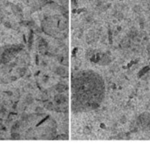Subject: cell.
Wrapping results in <instances>:
<instances>
[{
	"mask_svg": "<svg viewBox=\"0 0 150 158\" xmlns=\"http://www.w3.org/2000/svg\"><path fill=\"white\" fill-rule=\"evenodd\" d=\"M56 73H57V75L61 76H64L65 75H67V70L64 67H58L56 69Z\"/></svg>",
	"mask_w": 150,
	"mask_h": 158,
	"instance_id": "cell-1",
	"label": "cell"
},
{
	"mask_svg": "<svg viewBox=\"0 0 150 158\" xmlns=\"http://www.w3.org/2000/svg\"><path fill=\"white\" fill-rule=\"evenodd\" d=\"M65 88H66V85H65L63 83H61V84H58L57 86H56V89L57 91L59 92V93H62L65 90Z\"/></svg>",
	"mask_w": 150,
	"mask_h": 158,
	"instance_id": "cell-2",
	"label": "cell"
},
{
	"mask_svg": "<svg viewBox=\"0 0 150 158\" xmlns=\"http://www.w3.org/2000/svg\"><path fill=\"white\" fill-rule=\"evenodd\" d=\"M25 101H26V102H27V103H28V104H31L33 101V98L32 97V95H27V97H26Z\"/></svg>",
	"mask_w": 150,
	"mask_h": 158,
	"instance_id": "cell-3",
	"label": "cell"
},
{
	"mask_svg": "<svg viewBox=\"0 0 150 158\" xmlns=\"http://www.w3.org/2000/svg\"><path fill=\"white\" fill-rule=\"evenodd\" d=\"M11 138L13 139H14V140H19L20 139V135L18 134V133H12V135H11Z\"/></svg>",
	"mask_w": 150,
	"mask_h": 158,
	"instance_id": "cell-4",
	"label": "cell"
},
{
	"mask_svg": "<svg viewBox=\"0 0 150 158\" xmlns=\"http://www.w3.org/2000/svg\"><path fill=\"white\" fill-rule=\"evenodd\" d=\"M45 106H46V108L49 110H53V109H54L53 104H52V103H47L46 105H45Z\"/></svg>",
	"mask_w": 150,
	"mask_h": 158,
	"instance_id": "cell-5",
	"label": "cell"
},
{
	"mask_svg": "<svg viewBox=\"0 0 150 158\" xmlns=\"http://www.w3.org/2000/svg\"><path fill=\"white\" fill-rule=\"evenodd\" d=\"M35 112H36L38 114H41L44 112V110H43L41 107H37V108L35 109Z\"/></svg>",
	"mask_w": 150,
	"mask_h": 158,
	"instance_id": "cell-6",
	"label": "cell"
},
{
	"mask_svg": "<svg viewBox=\"0 0 150 158\" xmlns=\"http://www.w3.org/2000/svg\"><path fill=\"white\" fill-rule=\"evenodd\" d=\"M19 123H18V122H16V123L14 124V127H13V130H16V129H18V128H19Z\"/></svg>",
	"mask_w": 150,
	"mask_h": 158,
	"instance_id": "cell-7",
	"label": "cell"
},
{
	"mask_svg": "<svg viewBox=\"0 0 150 158\" xmlns=\"http://www.w3.org/2000/svg\"><path fill=\"white\" fill-rule=\"evenodd\" d=\"M24 73H25V69H21V70H20L21 76H24Z\"/></svg>",
	"mask_w": 150,
	"mask_h": 158,
	"instance_id": "cell-8",
	"label": "cell"
},
{
	"mask_svg": "<svg viewBox=\"0 0 150 158\" xmlns=\"http://www.w3.org/2000/svg\"><path fill=\"white\" fill-rule=\"evenodd\" d=\"M121 123H124L125 122H126V119H125V117H122V118H121Z\"/></svg>",
	"mask_w": 150,
	"mask_h": 158,
	"instance_id": "cell-9",
	"label": "cell"
},
{
	"mask_svg": "<svg viewBox=\"0 0 150 158\" xmlns=\"http://www.w3.org/2000/svg\"><path fill=\"white\" fill-rule=\"evenodd\" d=\"M58 138H62L61 139H67V136H65V135H61Z\"/></svg>",
	"mask_w": 150,
	"mask_h": 158,
	"instance_id": "cell-10",
	"label": "cell"
},
{
	"mask_svg": "<svg viewBox=\"0 0 150 158\" xmlns=\"http://www.w3.org/2000/svg\"><path fill=\"white\" fill-rule=\"evenodd\" d=\"M97 107H98V105H97V104H93L92 105V108L93 109H96V108H97Z\"/></svg>",
	"mask_w": 150,
	"mask_h": 158,
	"instance_id": "cell-11",
	"label": "cell"
}]
</instances>
